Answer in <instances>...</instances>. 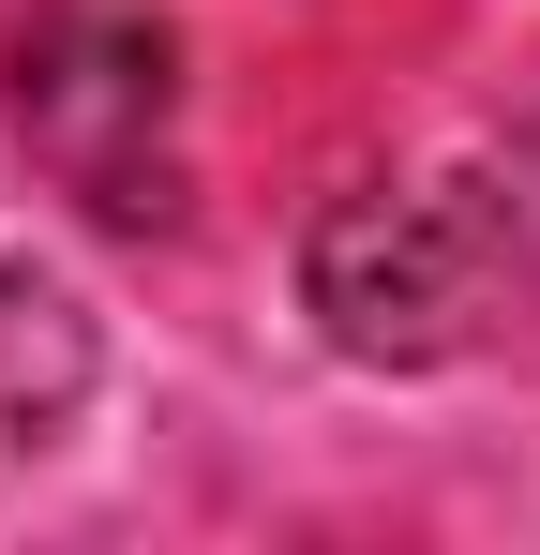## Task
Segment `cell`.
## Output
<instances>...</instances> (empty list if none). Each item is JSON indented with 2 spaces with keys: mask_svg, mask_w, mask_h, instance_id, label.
I'll return each instance as SVG.
<instances>
[{
  "mask_svg": "<svg viewBox=\"0 0 540 555\" xmlns=\"http://www.w3.org/2000/svg\"><path fill=\"white\" fill-rule=\"evenodd\" d=\"M15 135L30 166L105 210V225H166L180 210V76L166 30L136 0H46L15 30Z\"/></svg>",
  "mask_w": 540,
  "mask_h": 555,
  "instance_id": "1",
  "label": "cell"
}]
</instances>
